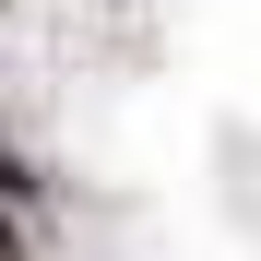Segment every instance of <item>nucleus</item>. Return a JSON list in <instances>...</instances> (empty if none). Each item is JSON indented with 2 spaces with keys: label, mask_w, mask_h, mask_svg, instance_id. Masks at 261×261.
<instances>
[{
  "label": "nucleus",
  "mask_w": 261,
  "mask_h": 261,
  "mask_svg": "<svg viewBox=\"0 0 261 261\" xmlns=\"http://www.w3.org/2000/svg\"><path fill=\"white\" fill-rule=\"evenodd\" d=\"M24 190H36V178H24V166H12V143H0V202H24Z\"/></svg>",
  "instance_id": "1"
},
{
  "label": "nucleus",
  "mask_w": 261,
  "mask_h": 261,
  "mask_svg": "<svg viewBox=\"0 0 261 261\" xmlns=\"http://www.w3.org/2000/svg\"><path fill=\"white\" fill-rule=\"evenodd\" d=\"M0 261H24V238H12V226H0Z\"/></svg>",
  "instance_id": "2"
},
{
  "label": "nucleus",
  "mask_w": 261,
  "mask_h": 261,
  "mask_svg": "<svg viewBox=\"0 0 261 261\" xmlns=\"http://www.w3.org/2000/svg\"><path fill=\"white\" fill-rule=\"evenodd\" d=\"M0 12H12V0H0Z\"/></svg>",
  "instance_id": "3"
}]
</instances>
